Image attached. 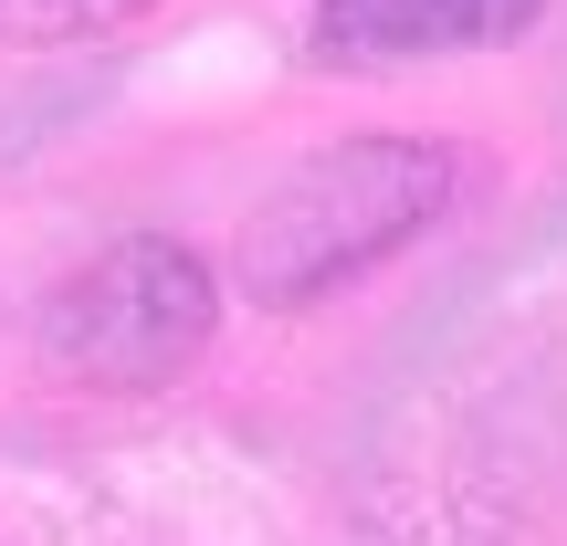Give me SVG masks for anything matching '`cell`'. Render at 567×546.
<instances>
[{
	"instance_id": "cell-3",
	"label": "cell",
	"mask_w": 567,
	"mask_h": 546,
	"mask_svg": "<svg viewBox=\"0 0 567 546\" xmlns=\"http://www.w3.org/2000/svg\"><path fill=\"white\" fill-rule=\"evenodd\" d=\"M536 21H547V0H316L305 53L326 74H379V63H431V53H494Z\"/></svg>"
},
{
	"instance_id": "cell-2",
	"label": "cell",
	"mask_w": 567,
	"mask_h": 546,
	"mask_svg": "<svg viewBox=\"0 0 567 546\" xmlns=\"http://www.w3.org/2000/svg\"><path fill=\"white\" fill-rule=\"evenodd\" d=\"M210 326H221V284H210V264L189 243H168V231L105 243L95 264L63 274L53 305H42L53 358L74 379H95V389H168L210 347Z\"/></svg>"
},
{
	"instance_id": "cell-1",
	"label": "cell",
	"mask_w": 567,
	"mask_h": 546,
	"mask_svg": "<svg viewBox=\"0 0 567 546\" xmlns=\"http://www.w3.org/2000/svg\"><path fill=\"white\" fill-rule=\"evenodd\" d=\"M463 189V158L442 137H337L305 168L252 200L243 243H231V284H243L264 316H295V305H326L337 284H358L368 264L431 231Z\"/></svg>"
},
{
	"instance_id": "cell-4",
	"label": "cell",
	"mask_w": 567,
	"mask_h": 546,
	"mask_svg": "<svg viewBox=\"0 0 567 546\" xmlns=\"http://www.w3.org/2000/svg\"><path fill=\"white\" fill-rule=\"evenodd\" d=\"M137 11H158V0H0V42H11V53H53V42L126 32Z\"/></svg>"
}]
</instances>
